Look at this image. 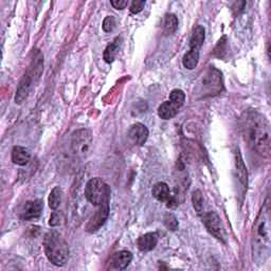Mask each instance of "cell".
Instances as JSON below:
<instances>
[{
	"label": "cell",
	"instance_id": "1",
	"mask_svg": "<svg viewBox=\"0 0 271 271\" xmlns=\"http://www.w3.org/2000/svg\"><path fill=\"white\" fill-rule=\"evenodd\" d=\"M242 132L249 146L262 157L270 156V125L267 119L255 110H250L242 118Z\"/></svg>",
	"mask_w": 271,
	"mask_h": 271
},
{
	"label": "cell",
	"instance_id": "2",
	"mask_svg": "<svg viewBox=\"0 0 271 271\" xmlns=\"http://www.w3.org/2000/svg\"><path fill=\"white\" fill-rule=\"evenodd\" d=\"M44 250L47 258L53 265L62 267L69 259L70 250L65 238L55 230H51L45 235Z\"/></svg>",
	"mask_w": 271,
	"mask_h": 271
},
{
	"label": "cell",
	"instance_id": "3",
	"mask_svg": "<svg viewBox=\"0 0 271 271\" xmlns=\"http://www.w3.org/2000/svg\"><path fill=\"white\" fill-rule=\"evenodd\" d=\"M44 70V56L38 51L35 52L34 58L31 61V64L29 66L27 72L23 76L21 83L17 88L16 96H15V102L17 104H22L25 100L28 98L30 90L32 89L33 85L38 81L41 77Z\"/></svg>",
	"mask_w": 271,
	"mask_h": 271
},
{
	"label": "cell",
	"instance_id": "4",
	"mask_svg": "<svg viewBox=\"0 0 271 271\" xmlns=\"http://www.w3.org/2000/svg\"><path fill=\"white\" fill-rule=\"evenodd\" d=\"M255 244L259 248L260 254L263 253V259L268 256L270 249V223H269V207L268 202L263 207L257 216L254 226Z\"/></svg>",
	"mask_w": 271,
	"mask_h": 271
},
{
	"label": "cell",
	"instance_id": "5",
	"mask_svg": "<svg viewBox=\"0 0 271 271\" xmlns=\"http://www.w3.org/2000/svg\"><path fill=\"white\" fill-rule=\"evenodd\" d=\"M93 147V135L88 129H78L71 137V150L78 159H85Z\"/></svg>",
	"mask_w": 271,
	"mask_h": 271
},
{
	"label": "cell",
	"instance_id": "6",
	"mask_svg": "<svg viewBox=\"0 0 271 271\" xmlns=\"http://www.w3.org/2000/svg\"><path fill=\"white\" fill-rule=\"evenodd\" d=\"M108 190L109 187L101 178H92L85 186V197L90 204L98 207L102 203Z\"/></svg>",
	"mask_w": 271,
	"mask_h": 271
},
{
	"label": "cell",
	"instance_id": "7",
	"mask_svg": "<svg viewBox=\"0 0 271 271\" xmlns=\"http://www.w3.org/2000/svg\"><path fill=\"white\" fill-rule=\"evenodd\" d=\"M109 197H110V190L107 191L102 203L98 206L99 209L96 214L89 220V223L86 227V230L88 232L90 233L97 232V231L100 230V228L103 227L104 224L106 223V220L109 216Z\"/></svg>",
	"mask_w": 271,
	"mask_h": 271
},
{
	"label": "cell",
	"instance_id": "8",
	"mask_svg": "<svg viewBox=\"0 0 271 271\" xmlns=\"http://www.w3.org/2000/svg\"><path fill=\"white\" fill-rule=\"evenodd\" d=\"M202 219L210 234H212L220 242H225V228L222 223V219H220L216 212H214V211H208V212H205L202 215Z\"/></svg>",
	"mask_w": 271,
	"mask_h": 271
},
{
	"label": "cell",
	"instance_id": "9",
	"mask_svg": "<svg viewBox=\"0 0 271 271\" xmlns=\"http://www.w3.org/2000/svg\"><path fill=\"white\" fill-rule=\"evenodd\" d=\"M204 86L209 90V94H217L222 90V74L216 69H211L203 79Z\"/></svg>",
	"mask_w": 271,
	"mask_h": 271
},
{
	"label": "cell",
	"instance_id": "10",
	"mask_svg": "<svg viewBox=\"0 0 271 271\" xmlns=\"http://www.w3.org/2000/svg\"><path fill=\"white\" fill-rule=\"evenodd\" d=\"M148 135L149 133H148L147 127L142 123H136L132 125V127L129 128V132H128V136L130 140H132L136 145H139V146L143 145L146 142Z\"/></svg>",
	"mask_w": 271,
	"mask_h": 271
},
{
	"label": "cell",
	"instance_id": "11",
	"mask_svg": "<svg viewBox=\"0 0 271 271\" xmlns=\"http://www.w3.org/2000/svg\"><path fill=\"white\" fill-rule=\"evenodd\" d=\"M44 209V204L41 199L28 202L23 210L22 218L24 220H32L41 216Z\"/></svg>",
	"mask_w": 271,
	"mask_h": 271
},
{
	"label": "cell",
	"instance_id": "12",
	"mask_svg": "<svg viewBox=\"0 0 271 271\" xmlns=\"http://www.w3.org/2000/svg\"><path fill=\"white\" fill-rule=\"evenodd\" d=\"M133 260V253L129 252V251L122 250L119 251V252L115 253L110 259V263H112V268L115 270H124L126 269L129 264L132 263Z\"/></svg>",
	"mask_w": 271,
	"mask_h": 271
},
{
	"label": "cell",
	"instance_id": "13",
	"mask_svg": "<svg viewBox=\"0 0 271 271\" xmlns=\"http://www.w3.org/2000/svg\"><path fill=\"white\" fill-rule=\"evenodd\" d=\"M235 156V170H236V177L238 178V182L240 186L243 187L244 190H247L248 187V170L245 165L244 159L240 155L239 149H236L234 154Z\"/></svg>",
	"mask_w": 271,
	"mask_h": 271
},
{
	"label": "cell",
	"instance_id": "14",
	"mask_svg": "<svg viewBox=\"0 0 271 271\" xmlns=\"http://www.w3.org/2000/svg\"><path fill=\"white\" fill-rule=\"evenodd\" d=\"M31 160V153L29 149L23 146H14L12 149V161L14 164L25 166Z\"/></svg>",
	"mask_w": 271,
	"mask_h": 271
},
{
	"label": "cell",
	"instance_id": "15",
	"mask_svg": "<svg viewBox=\"0 0 271 271\" xmlns=\"http://www.w3.org/2000/svg\"><path fill=\"white\" fill-rule=\"evenodd\" d=\"M157 244H158V235L154 232L145 233L144 235L140 236L138 239V248L143 251V252L154 250Z\"/></svg>",
	"mask_w": 271,
	"mask_h": 271
},
{
	"label": "cell",
	"instance_id": "16",
	"mask_svg": "<svg viewBox=\"0 0 271 271\" xmlns=\"http://www.w3.org/2000/svg\"><path fill=\"white\" fill-rule=\"evenodd\" d=\"M205 28L203 26H196L193 30L192 36H191L190 39V49H196V50H200L202 46L204 45L205 42Z\"/></svg>",
	"mask_w": 271,
	"mask_h": 271
},
{
	"label": "cell",
	"instance_id": "17",
	"mask_svg": "<svg viewBox=\"0 0 271 271\" xmlns=\"http://www.w3.org/2000/svg\"><path fill=\"white\" fill-rule=\"evenodd\" d=\"M152 194L158 200V202H161V203H166L169 199V197L172 196L170 195L169 188L165 183H157L153 187Z\"/></svg>",
	"mask_w": 271,
	"mask_h": 271
},
{
	"label": "cell",
	"instance_id": "18",
	"mask_svg": "<svg viewBox=\"0 0 271 271\" xmlns=\"http://www.w3.org/2000/svg\"><path fill=\"white\" fill-rule=\"evenodd\" d=\"M179 108H177L174 104L170 103L169 101L163 102L158 108V116L163 120H169L173 119L178 114Z\"/></svg>",
	"mask_w": 271,
	"mask_h": 271
},
{
	"label": "cell",
	"instance_id": "19",
	"mask_svg": "<svg viewBox=\"0 0 271 271\" xmlns=\"http://www.w3.org/2000/svg\"><path fill=\"white\" fill-rule=\"evenodd\" d=\"M199 62V50L190 49L189 51L184 55L183 65L185 68L189 70H193L196 68Z\"/></svg>",
	"mask_w": 271,
	"mask_h": 271
},
{
	"label": "cell",
	"instance_id": "20",
	"mask_svg": "<svg viewBox=\"0 0 271 271\" xmlns=\"http://www.w3.org/2000/svg\"><path fill=\"white\" fill-rule=\"evenodd\" d=\"M62 199H63V190L59 187H55L51 192H50L48 198V204L50 209H52L53 211L57 210L62 204Z\"/></svg>",
	"mask_w": 271,
	"mask_h": 271
},
{
	"label": "cell",
	"instance_id": "21",
	"mask_svg": "<svg viewBox=\"0 0 271 271\" xmlns=\"http://www.w3.org/2000/svg\"><path fill=\"white\" fill-rule=\"evenodd\" d=\"M119 47H120V37H117L115 41L108 45L105 49V51L103 53V57H104V61L108 64L113 63L115 61V58L118 54V50H119Z\"/></svg>",
	"mask_w": 271,
	"mask_h": 271
},
{
	"label": "cell",
	"instance_id": "22",
	"mask_svg": "<svg viewBox=\"0 0 271 271\" xmlns=\"http://www.w3.org/2000/svg\"><path fill=\"white\" fill-rule=\"evenodd\" d=\"M178 29V18L173 13H167L164 17V24H163V30L166 35H170L176 32Z\"/></svg>",
	"mask_w": 271,
	"mask_h": 271
},
{
	"label": "cell",
	"instance_id": "23",
	"mask_svg": "<svg viewBox=\"0 0 271 271\" xmlns=\"http://www.w3.org/2000/svg\"><path fill=\"white\" fill-rule=\"evenodd\" d=\"M192 203L195 211L199 216H202L205 213V199L199 190H196L192 195Z\"/></svg>",
	"mask_w": 271,
	"mask_h": 271
},
{
	"label": "cell",
	"instance_id": "24",
	"mask_svg": "<svg viewBox=\"0 0 271 271\" xmlns=\"http://www.w3.org/2000/svg\"><path fill=\"white\" fill-rule=\"evenodd\" d=\"M168 101L174 104L177 108H180L186 102V94L182 89H174L169 94Z\"/></svg>",
	"mask_w": 271,
	"mask_h": 271
},
{
	"label": "cell",
	"instance_id": "25",
	"mask_svg": "<svg viewBox=\"0 0 271 271\" xmlns=\"http://www.w3.org/2000/svg\"><path fill=\"white\" fill-rule=\"evenodd\" d=\"M164 225L170 231H176L178 229V220L172 213H166L164 216Z\"/></svg>",
	"mask_w": 271,
	"mask_h": 271
},
{
	"label": "cell",
	"instance_id": "26",
	"mask_svg": "<svg viewBox=\"0 0 271 271\" xmlns=\"http://www.w3.org/2000/svg\"><path fill=\"white\" fill-rule=\"evenodd\" d=\"M102 28L104 30V32L110 33L114 31V29L116 28V18L114 16H106L103 21Z\"/></svg>",
	"mask_w": 271,
	"mask_h": 271
},
{
	"label": "cell",
	"instance_id": "27",
	"mask_svg": "<svg viewBox=\"0 0 271 271\" xmlns=\"http://www.w3.org/2000/svg\"><path fill=\"white\" fill-rule=\"evenodd\" d=\"M144 6H145L144 0H135V2H133L132 5H130L129 11L133 14H138L144 9Z\"/></svg>",
	"mask_w": 271,
	"mask_h": 271
},
{
	"label": "cell",
	"instance_id": "28",
	"mask_svg": "<svg viewBox=\"0 0 271 271\" xmlns=\"http://www.w3.org/2000/svg\"><path fill=\"white\" fill-rule=\"evenodd\" d=\"M62 213L59 212H53L51 217H50V222H49V225L51 227H56L58 225H61L62 223Z\"/></svg>",
	"mask_w": 271,
	"mask_h": 271
},
{
	"label": "cell",
	"instance_id": "29",
	"mask_svg": "<svg viewBox=\"0 0 271 271\" xmlns=\"http://www.w3.org/2000/svg\"><path fill=\"white\" fill-rule=\"evenodd\" d=\"M110 5L117 10H123L126 8L127 2L126 0H112V2H110Z\"/></svg>",
	"mask_w": 271,
	"mask_h": 271
}]
</instances>
